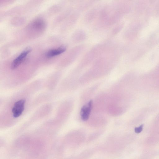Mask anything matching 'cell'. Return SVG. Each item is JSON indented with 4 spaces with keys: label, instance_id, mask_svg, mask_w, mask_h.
<instances>
[{
    "label": "cell",
    "instance_id": "8992f818",
    "mask_svg": "<svg viewBox=\"0 0 159 159\" xmlns=\"http://www.w3.org/2000/svg\"><path fill=\"white\" fill-rule=\"evenodd\" d=\"M143 125H142L138 127H136L134 129L135 132L137 133H139L141 132L143 129Z\"/></svg>",
    "mask_w": 159,
    "mask_h": 159
},
{
    "label": "cell",
    "instance_id": "277c9868",
    "mask_svg": "<svg viewBox=\"0 0 159 159\" xmlns=\"http://www.w3.org/2000/svg\"><path fill=\"white\" fill-rule=\"evenodd\" d=\"M65 48L62 47L57 49L49 50L47 53L46 56L48 57H51L61 54L65 51Z\"/></svg>",
    "mask_w": 159,
    "mask_h": 159
},
{
    "label": "cell",
    "instance_id": "6da1fadb",
    "mask_svg": "<svg viewBox=\"0 0 159 159\" xmlns=\"http://www.w3.org/2000/svg\"><path fill=\"white\" fill-rule=\"evenodd\" d=\"M25 103V100L24 99L20 100L15 103L12 109L14 117H18L22 114L24 110Z\"/></svg>",
    "mask_w": 159,
    "mask_h": 159
},
{
    "label": "cell",
    "instance_id": "5b68a950",
    "mask_svg": "<svg viewBox=\"0 0 159 159\" xmlns=\"http://www.w3.org/2000/svg\"><path fill=\"white\" fill-rule=\"evenodd\" d=\"M31 27L33 29L36 30H41L45 27V24L42 20L38 19L33 22Z\"/></svg>",
    "mask_w": 159,
    "mask_h": 159
},
{
    "label": "cell",
    "instance_id": "7a4b0ae2",
    "mask_svg": "<svg viewBox=\"0 0 159 159\" xmlns=\"http://www.w3.org/2000/svg\"><path fill=\"white\" fill-rule=\"evenodd\" d=\"M31 50L26 49L22 52L12 62L11 69L13 70L17 68L23 61L28 54L30 52Z\"/></svg>",
    "mask_w": 159,
    "mask_h": 159
},
{
    "label": "cell",
    "instance_id": "3957f363",
    "mask_svg": "<svg viewBox=\"0 0 159 159\" xmlns=\"http://www.w3.org/2000/svg\"><path fill=\"white\" fill-rule=\"evenodd\" d=\"M92 101L90 100L81 108L80 116L81 119L84 120H87L89 118L92 106Z\"/></svg>",
    "mask_w": 159,
    "mask_h": 159
}]
</instances>
